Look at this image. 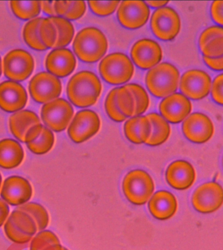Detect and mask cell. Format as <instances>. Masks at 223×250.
<instances>
[{"mask_svg": "<svg viewBox=\"0 0 223 250\" xmlns=\"http://www.w3.org/2000/svg\"><path fill=\"white\" fill-rule=\"evenodd\" d=\"M102 92L99 78L93 72L81 71L74 74L68 82L67 93L76 106H91L97 103Z\"/></svg>", "mask_w": 223, "mask_h": 250, "instance_id": "cell-1", "label": "cell"}, {"mask_svg": "<svg viewBox=\"0 0 223 250\" xmlns=\"http://www.w3.org/2000/svg\"><path fill=\"white\" fill-rule=\"evenodd\" d=\"M73 50L76 56L82 62L88 63L97 62L107 52V37L96 27H86L76 35Z\"/></svg>", "mask_w": 223, "mask_h": 250, "instance_id": "cell-2", "label": "cell"}, {"mask_svg": "<svg viewBox=\"0 0 223 250\" xmlns=\"http://www.w3.org/2000/svg\"><path fill=\"white\" fill-rule=\"evenodd\" d=\"M179 70L169 62H161L147 74L146 83L155 97L163 98L175 93L179 86Z\"/></svg>", "mask_w": 223, "mask_h": 250, "instance_id": "cell-3", "label": "cell"}, {"mask_svg": "<svg viewBox=\"0 0 223 250\" xmlns=\"http://www.w3.org/2000/svg\"><path fill=\"white\" fill-rule=\"evenodd\" d=\"M103 79L112 85H121L128 82L134 74V68L129 57L123 53L108 55L99 64Z\"/></svg>", "mask_w": 223, "mask_h": 250, "instance_id": "cell-4", "label": "cell"}, {"mask_svg": "<svg viewBox=\"0 0 223 250\" xmlns=\"http://www.w3.org/2000/svg\"><path fill=\"white\" fill-rule=\"evenodd\" d=\"M122 188L127 199L136 205H142L148 202L155 190L154 180L142 169L129 172L123 179Z\"/></svg>", "mask_w": 223, "mask_h": 250, "instance_id": "cell-5", "label": "cell"}, {"mask_svg": "<svg viewBox=\"0 0 223 250\" xmlns=\"http://www.w3.org/2000/svg\"><path fill=\"white\" fill-rule=\"evenodd\" d=\"M41 114L47 128L55 132H62L69 125L74 110L67 101L57 99L45 104L41 108Z\"/></svg>", "mask_w": 223, "mask_h": 250, "instance_id": "cell-6", "label": "cell"}, {"mask_svg": "<svg viewBox=\"0 0 223 250\" xmlns=\"http://www.w3.org/2000/svg\"><path fill=\"white\" fill-rule=\"evenodd\" d=\"M34 67L32 56L22 49L10 51L3 58L4 75L11 81L22 82L27 79L32 74Z\"/></svg>", "mask_w": 223, "mask_h": 250, "instance_id": "cell-7", "label": "cell"}, {"mask_svg": "<svg viewBox=\"0 0 223 250\" xmlns=\"http://www.w3.org/2000/svg\"><path fill=\"white\" fill-rule=\"evenodd\" d=\"M151 28L158 39L169 41L175 39L181 30V19L177 12L169 7L156 9L151 19Z\"/></svg>", "mask_w": 223, "mask_h": 250, "instance_id": "cell-8", "label": "cell"}, {"mask_svg": "<svg viewBox=\"0 0 223 250\" xmlns=\"http://www.w3.org/2000/svg\"><path fill=\"white\" fill-rule=\"evenodd\" d=\"M194 208L201 214H211L223 205V188L216 182L202 184L194 191L192 196Z\"/></svg>", "mask_w": 223, "mask_h": 250, "instance_id": "cell-9", "label": "cell"}, {"mask_svg": "<svg viewBox=\"0 0 223 250\" xmlns=\"http://www.w3.org/2000/svg\"><path fill=\"white\" fill-rule=\"evenodd\" d=\"M29 93L37 103L46 104L58 99L62 91L61 81L56 76L41 72L33 76L29 84Z\"/></svg>", "mask_w": 223, "mask_h": 250, "instance_id": "cell-10", "label": "cell"}, {"mask_svg": "<svg viewBox=\"0 0 223 250\" xmlns=\"http://www.w3.org/2000/svg\"><path fill=\"white\" fill-rule=\"evenodd\" d=\"M101 121L99 115L91 109L78 111L72 119L68 129L70 140L80 144L89 140L99 132Z\"/></svg>", "mask_w": 223, "mask_h": 250, "instance_id": "cell-11", "label": "cell"}, {"mask_svg": "<svg viewBox=\"0 0 223 250\" xmlns=\"http://www.w3.org/2000/svg\"><path fill=\"white\" fill-rule=\"evenodd\" d=\"M179 84L180 90L183 95L188 99L200 101L210 93L211 78L203 70L192 69L183 74Z\"/></svg>", "mask_w": 223, "mask_h": 250, "instance_id": "cell-12", "label": "cell"}, {"mask_svg": "<svg viewBox=\"0 0 223 250\" xmlns=\"http://www.w3.org/2000/svg\"><path fill=\"white\" fill-rule=\"evenodd\" d=\"M182 131L185 138L195 144H204L210 140L215 132L214 124L207 115L194 113L184 121Z\"/></svg>", "mask_w": 223, "mask_h": 250, "instance_id": "cell-13", "label": "cell"}, {"mask_svg": "<svg viewBox=\"0 0 223 250\" xmlns=\"http://www.w3.org/2000/svg\"><path fill=\"white\" fill-rule=\"evenodd\" d=\"M150 11L146 2H121L117 12L119 23L125 28L136 29L144 26L150 18Z\"/></svg>", "mask_w": 223, "mask_h": 250, "instance_id": "cell-14", "label": "cell"}, {"mask_svg": "<svg viewBox=\"0 0 223 250\" xmlns=\"http://www.w3.org/2000/svg\"><path fill=\"white\" fill-rule=\"evenodd\" d=\"M193 109L191 101L183 94L175 93L164 98L160 103L161 116L168 122L178 124L185 121Z\"/></svg>", "mask_w": 223, "mask_h": 250, "instance_id": "cell-15", "label": "cell"}, {"mask_svg": "<svg viewBox=\"0 0 223 250\" xmlns=\"http://www.w3.org/2000/svg\"><path fill=\"white\" fill-rule=\"evenodd\" d=\"M131 56L138 67L150 69L159 64L162 58V51L161 47L156 41L144 39L133 45Z\"/></svg>", "mask_w": 223, "mask_h": 250, "instance_id": "cell-16", "label": "cell"}, {"mask_svg": "<svg viewBox=\"0 0 223 250\" xmlns=\"http://www.w3.org/2000/svg\"><path fill=\"white\" fill-rule=\"evenodd\" d=\"M32 193V187L27 180L19 176H12L3 182L0 195L8 204L21 206L27 203Z\"/></svg>", "mask_w": 223, "mask_h": 250, "instance_id": "cell-17", "label": "cell"}, {"mask_svg": "<svg viewBox=\"0 0 223 250\" xmlns=\"http://www.w3.org/2000/svg\"><path fill=\"white\" fill-rule=\"evenodd\" d=\"M27 94L25 88L17 82L0 83V108L7 112L21 111L26 105Z\"/></svg>", "mask_w": 223, "mask_h": 250, "instance_id": "cell-18", "label": "cell"}, {"mask_svg": "<svg viewBox=\"0 0 223 250\" xmlns=\"http://www.w3.org/2000/svg\"><path fill=\"white\" fill-rule=\"evenodd\" d=\"M197 173L195 167L186 160H176L170 164L166 171L168 185L178 190L190 188L195 183Z\"/></svg>", "mask_w": 223, "mask_h": 250, "instance_id": "cell-19", "label": "cell"}, {"mask_svg": "<svg viewBox=\"0 0 223 250\" xmlns=\"http://www.w3.org/2000/svg\"><path fill=\"white\" fill-rule=\"evenodd\" d=\"M45 66L49 73L57 78L66 77L75 69V56L67 48H56L46 56Z\"/></svg>", "mask_w": 223, "mask_h": 250, "instance_id": "cell-20", "label": "cell"}, {"mask_svg": "<svg viewBox=\"0 0 223 250\" xmlns=\"http://www.w3.org/2000/svg\"><path fill=\"white\" fill-rule=\"evenodd\" d=\"M55 138L52 130L41 123L31 127L24 138L27 148L33 153L42 155L50 151L54 144Z\"/></svg>", "mask_w": 223, "mask_h": 250, "instance_id": "cell-21", "label": "cell"}, {"mask_svg": "<svg viewBox=\"0 0 223 250\" xmlns=\"http://www.w3.org/2000/svg\"><path fill=\"white\" fill-rule=\"evenodd\" d=\"M148 208L155 218L159 220H168L177 212V199L170 191H158L151 197Z\"/></svg>", "mask_w": 223, "mask_h": 250, "instance_id": "cell-22", "label": "cell"}, {"mask_svg": "<svg viewBox=\"0 0 223 250\" xmlns=\"http://www.w3.org/2000/svg\"><path fill=\"white\" fill-rule=\"evenodd\" d=\"M199 44L204 57L218 58L223 56V27L212 25L207 27L201 33Z\"/></svg>", "mask_w": 223, "mask_h": 250, "instance_id": "cell-23", "label": "cell"}, {"mask_svg": "<svg viewBox=\"0 0 223 250\" xmlns=\"http://www.w3.org/2000/svg\"><path fill=\"white\" fill-rule=\"evenodd\" d=\"M125 136L135 144H146L152 134V124L146 116H136L128 119L124 125Z\"/></svg>", "mask_w": 223, "mask_h": 250, "instance_id": "cell-24", "label": "cell"}, {"mask_svg": "<svg viewBox=\"0 0 223 250\" xmlns=\"http://www.w3.org/2000/svg\"><path fill=\"white\" fill-rule=\"evenodd\" d=\"M9 128L13 136L24 142L25 134L33 126L41 123L40 119L30 110H21L13 113L9 118Z\"/></svg>", "mask_w": 223, "mask_h": 250, "instance_id": "cell-25", "label": "cell"}, {"mask_svg": "<svg viewBox=\"0 0 223 250\" xmlns=\"http://www.w3.org/2000/svg\"><path fill=\"white\" fill-rule=\"evenodd\" d=\"M24 152L21 144L12 139L0 141V167L13 169L21 165Z\"/></svg>", "mask_w": 223, "mask_h": 250, "instance_id": "cell-26", "label": "cell"}, {"mask_svg": "<svg viewBox=\"0 0 223 250\" xmlns=\"http://www.w3.org/2000/svg\"><path fill=\"white\" fill-rule=\"evenodd\" d=\"M152 124V134L148 142L149 146H159L165 143L169 138L171 128L167 121L156 113H150L147 115Z\"/></svg>", "mask_w": 223, "mask_h": 250, "instance_id": "cell-27", "label": "cell"}, {"mask_svg": "<svg viewBox=\"0 0 223 250\" xmlns=\"http://www.w3.org/2000/svg\"><path fill=\"white\" fill-rule=\"evenodd\" d=\"M43 19L41 17L35 18L29 21L23 27V39L25 43L33 50L45 51L48 49L43 44L39 35V26Z\"/></svg>", "mask_w": 223, "mask_h": 250, "instance_id": "cell-28", "label": "cell"}, {"mask_svg": "<svg viewBox=\"0 0 223 250\" xmlns=\"http://www.w3.org/2000/svg\"><path fill=\"white\" fill-rule=\"evenodd\" d=\"M58 29V38L54 48H63L68 46L73 39L74 29L73 25L65 18L54 16L50 17Z\"/></svg>", "mask_w": 223, "mask_h": 250, "instance_id": "cell-29", "label": "cell"}, {"mask_svg": "<svg viewBox=\"0 0 223 250\" xmlns=\"http://www.w3.org/2000/svg\"><path fill=\"white\" fill-rule=\"evenodd\" d=\"M10 6L16 17L25 21L35 19L41 13V1H12Z\"/></svg>", "mask_w": 223, "mask_h": 250, "instance_id": "cell-30", "label": "cell"}, {"mask_svg": "<svg viewBox=\"0 0 223 250\" xmlns=\"http://www.w3.org/2000/svg\"><path fill=\"white\" fill-rule=\"evenodd\" d=\"M18 210L23 211L30 215L37 225L38 231H42L49 224L48 212L42 205L36 203H27L18 207Z\"/></svg>", "mask_w": 223, "mask_h": 250, "instance_id": "cell-31", "label": "cell"}, {"mask_svg": "<svg viewBox=\"0 0 223 250\" xmlns=\"http://www.w3.org/2000/svg\"><path fill=\"white\" fill-rule=\"evenodd\" d=\"M9 218L20 230L27 235L33 236L38 231L34 220L26 212L17 209L12 212Z\"/></svg>", "mask_w": 223, "mask_h": 250, "instance_id": "cell-32", "label": "cell"}, {"mask_svg": "<svg viewBox=\"0 0 223 250\" xmlns=\"http://www.w3.org/2000/svg\"><path fill=\"white\" fill-rule=\"evenodd\" d=\"M116 103L119 110L125 117H134L135 101L132 92L126 86L117 88Z\"/></svg>", "mask_w": 223, "mask_h": 250, "instance_id": "cell-33", "label": "cell"}, {"mask_svg": "<svg viewBox=\"0 0 223 250\" xmlns=\"http://www.w3.org/2000/svg\"><path fill=\"white\" fill-rule=\"evenodd\" d=\"M39 35L47 48H54L58 41V33L56 25L50 17L43 19L39 26Z\"/></svg>", "mask_w": 223, "mask_h": 250, "instance_id": "cell-34", "label": "cell"}, {"mask_svg": "<svg viewBox=\"0 0 223 250\" xmlns=\"http://www.w3.org/2000/svg\"><path fill=\"white\" fill-rule=\"evenodd\" d=\"M132 92L135 101L134 117L144 114L150 105V98L146 90L136 83H128L125 85Z\"/></svg>", "mask_w": 223, "mask_h": 250, "instance_id": "cell-35", "label": "cell"}, {"mask_svg": "<svg viewBox=\"0 0 223 250\" xmlns=\"http://www.w3.org/2000/svg\"><path fill=\"white\" fill-rule=\"evenodd\" d=\"M117 88H113L108 94L105 101V109L108 115L112 120L115 122H123L127 120L125 117L119 110L116 103V93Z\"/></svg>", "mask_w": 223, "mask_h": 250, "instance_id": "cell-36", "label": "cell"}, {"mask_svg": "<svg viewBox=\"0 0 223 250\" xmlns=\"http://www.w3.org/2000/svg\"><path fill=\"white\" fill-rule=\"evenodd\" d=\"M60 242L58 236L50 230H42L31 240L30 250H42L49 244Z\"/></svg>", "mask_w": 223, "mask_h": 250, "instance_id": "cell-37", "label": "cell"}, {"mask_svg": "<svg viewBox=\"0 0 223 250\" xmlns=\"http://www.w3.org/2000/svg\"><path fill=\"white\" fill-rule=\"evenodd\" d=\"M4 230L7 238L16 244L27 243L33 238V236L27 235L20 230L9 218L4 225Z\"/></svg>", "mask_w": 223, "mask_h": 250, "instance_id": "cell-38", "label": "cell"}, {"mask_svg": "<svg viewBox=\"0 0 223 250\" xmlns=\"http://www.w3.org/2000/svg\"><path fill=\"white\" fill-rule=\"evenodd\" d=\"M119 1H89L88 4L92 12L100 17H107L114 13Z\"/></svg>", "mask_w": 223, "mask_h": 250, "instance_id": "cell-39", "label": "cell"}, {"mask_svg": "<svg viewBox=\"0 0 223 250\" xmlns=\"http://www.w3.org/2000/svg\"><path fill=\"white\" fill-rule=\"evenodd\" d=\"M86 11V3L84 1H71L69 9L64 16L65 19L68 21H75L80 19L85 14Z\"/></svg>", "mask_w": 223, "mask_h": 250, "instance_id": "cell-40", "label": "cell"}, {"mask_svg": "<svg viewBox=\"0 0 223 250\" xmlns=\"http://www.w3.org/2000/svg\"><path fill=\"white\" fill-rule=\"evenodd\" d=\"M211 96L215 103L223 105V73L219 74L213 80Z\"/></svg>", "mask_w": 223, "mask_h": 250, "instance_id": "cell-41", "label": "cell"}, {"mask_svg": "<svg viewBox=\"0 0 223 250\" xmlns=\"http://www.w3.org/2000/svg\"><path fill=\"white\" fill-rule=\"evenodd\" d=\"M211 15L215 23L223 26V1L213 2L211 6Z\"/></svg>", "mask_w": 223, "mask_h": 250, "instance_id": "cell-42", "label": "cell"}, {"mask_svg": "<svg viewBox=\"0 0 223 250\" xmlns=\"http://www.w3.org/2000/svg\"><path fill=\"white\" fill-rule=\"evenodd\" d=\"M203 60L211 69L216 71L223 70V56L218 58H209L203 56Z\"/></svg>", "mask_w": 223, "mask_h": 250, "instance_id": "cell-43", "label": "cell"}, {"mask_svg": "<svg viewBox=\"0 0 223 250\" xmlns=\"http://www.w3.org/2000/svg\"><path fill=\"white\" fill-rule=\"evenodd\" d=\"M71 1H54V10L56 16L64 17L69 9Z\"/></svg>", "mask_w": 223, "mask_h": 250, "instance_id": "cell-44", "label": "cell"}, {"mask_svg": "<svg viewBox=\"0 0 223 250\" xmlns=\"http://www.w3.org/2000/svg\"><path fill=\"white\" fill-rule=\"evenodd\" d=\"M9 215V206L3 199H0V227L5 223Z\"/></svg>", "mask_w": 223, "mask_h": 250, "instance_id": "cell-45", "label": "cell"}, {"mask_svg": "<svg viewBox=\"0 0 223 250\" xmlns=\"http://www.w3.org/2000/svg\"><path fill=\"white\" fill-rule=\"evenodd\" d=\"M54 1H41V8L42 11L50 17L56 16L54 10Z\"/></svg>", "mask_w": 223, "mask_h": 250, "instance_id": "cell-46", "label": "cell"}, {"mask_svg": "<svg viewBox=\"0 0 223 250\" xmlns=\"http://www.w3.org/2000/svg\"><path fill=\"white\" fill-rule=\"evenodd\" d=\"M42 250H68L66 248L64 247L61 244L60 242H54V243L49 244L46 247L43 248Z\"/></svg>", "mask_w": 223, "mask_h": 250, "instance_id": "cell-47", "label": "cell"}, {"mask_svg": "<svg viewBox=\"0 0 223 250\" xmlns=\"http://www.w3.org/2000/svg\"><path fill=\"white\" fill-rule=\"evenodd\" d=\"M147 5L154 8H162L167 5L168 1H150L147 2Z\"/></svg>", "mask_w": 223, "mask_h": 250, "instance_id": "cell-48", "label": "cell"}, {"mask_svg": "<svg viewBox=\"0 0 223 250\" xmlns=\"http://www.w3.org/2000/svg\"><path fill=\"white\" fill-rule=\"evenodd\" d=\"M2 72V64H1V58H0V76L1 75Z\"/></svg>", "mask_w": 223, "mask_h": 250, "instance_id": "cell-49", "label": "cell"}, {"mask_svg": "<svg viewBox=\"0 0 223 250\" xmlns=\"http://www.w3.org/2000/svg\"><path fill=\"white\" fill-rule=\"evenodd\" d=\"M1 183H2V177H1V174H0V188H1Z\"/></svg>", "mask_w": 223, "mask_h": 250, "instance_id": "cell-50", "label": "cell"}, {"mask_svg": "<svg viewBox=\"0 0 223 250\" xmlns=\"http://www.w3.org/2000/svg\"></svg>", "mask_w": 223, "mask_h": 250, "instance_id": "cell-51", "label": "cell"}]
</instances>
